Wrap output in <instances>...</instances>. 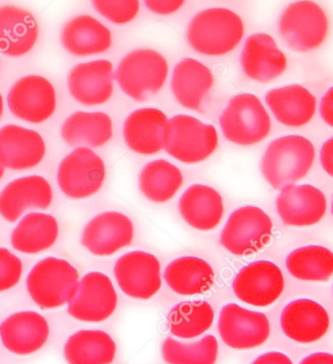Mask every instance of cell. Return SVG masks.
Returning a JSON list of instances; mask_svg holds the SVG:
<instances>
[{"label": "cell", "instance_id": "obj_4", "mask_svg": "<svg viewBox=\"0 0 333 364\" xmlns=\"http://www.w3.org/2000/svg\"><path fill=\"white\" fill-rule=\"evenodd\" d=\"M219 145L216 128L190 115L178 114L168 123L164 149L183 164H198L211 156Z\"/></svg>", "mask_w": 333, "mask_h": 364}, {"label": "cell", "instance_id": "obj_22", "mask_svg": "<svg viewBox=\"0 0 333 364\" xmlns=\"http://www.w3.org/2000/svg\"><path fill=\"white\" fill-rule=\"evenodd\" d=\"M241 62L246 75L261 83L276 80L288 67L287 57L266 33H254L246 39Z\"/></svg>", "mask_w": 333, "mask_h": 364}, {"label": "cell", "instance_id": "obj_10", "mask_svg": "<svg viewBox=\"0 0 333 364\" xmlns=\"http://www.w3.org/2000/svg\"><path fill=\"white\" fill-rule=\"evenodd\" d=\"M116 306L117 294L111 280L102 272H91L78 282L67 311L77 321L101 322L112 316Z\"/></svg>", "mask_w": 333, "mask_h": 364}, {"label": "cell", "instance_id": "obj_8", "mask_svg": "<svg viewBox=\"0 0 333 364\" xmlns=\"http://www.w3.org/2000/svg\"><path fill=\"white\" fill-rule=\"evenodd\" d=\"M272 230L273 223L266 212L256 206H244L230 215L220 243L234 255H251L268 245Z\"/></svg>", "mask_w": 333, "mask_h": 364}, {"label": "cell", "instance_id": "obj_5", "mask_svg": "<svg viewBox=\"0 0 333 364\" xmlns=\"http://www.w3.org/2000/svg\"><path fill=\"white\" fill-rule=\"evenodd\" d=\"M168 72L167 60L159 52L138 49L123 58L118 65L116 80L126 95L143 102L161 90Z\"/></svg>", "mask_w": 333, "mask_h": 364}, {"label": "cell", "instance_id": "obj_34", "mask_svg": "<svg viewBox=\"0 0 333 364\" xmlns=\"http://www.w3.org/2000/svg\"><path fill=\"white\" fill-rule=\"evenodd\" d=\"M183 177L180 170L164 159L149 162L141 170L140 188L149 200L167 203L182 187Z\"/></svg>", "mask_w": 333, "mask_h": 364}, {"label": "cell", "instance_id": "obj_29", "mask_svg": "<svg viewBox=\"0 0 333 364\" xmlns=\"http://www.w3.org/2000/svg\"><path fill=\"white\" fill-rule=\"evenodd\" d=\"M61 134L70 146L99 148L114 135L112 120L104 112H75L62 124Z\"/></svg>", "mask_w": 333, "mask_h": 364}, {"label": "cell", "instance_id": "obj_3", "mask_svg": "<svg viewBox=\"0 0 333 364\" xmlns=\"http://www.w3.org/2000/svg\"><path fill=\"white\" fill-rule=\"evenodd\" d=\"M80 274L70 262L56 257L39 261L31 269L27 288L42 310L61 308L70 302L77 288Z\"/></svg>", "mask_w": 333, "mask_h": 364}, {"label": "cell", "instance_id": "obj_24", "mask_svg": "<svg viewBox=\"0 0 333 364\" xmlns=\"http://www.w3.org/2000/svg\"><path fill=\"white\" fill-rule=\"evenodd\" d=\"M38 38L33 16L22 8L0 7V53L20 57L30 52Z\"/></svg>", "mask_w": 333, "mask_h": 364}, {"label": "cell", "instance_id": "obj_31", "mask_svg": "<svg viewBox=\"0 0 333 364\" xmlns=\"http://www.w3.org/2000/svg\"><path fill=\"white\" fill-rule=\"evenodd\" d=\"M64 352L68 364H110L116 345L102 330H80L68 338Z\"/></svg>", "mask_w": 333, "mask_h": 364}, {"label": "cell", "instance_id": "obj_18", "mask_svg": "<svg viewBox=\"0 0 333 364\" xmlns=\"http://www.w3.org/2000/svg\"><path fill=\"white\" fill-rule=\"evenodd\" d=\"M329 316L321 304L310 299L288 303L280 314L285 336L301 344L319 341L329 331Z\"/></svg>", "mask_w": 333, "mask_h": 364}, {"label": "cell", "instance_id": "obj_40", "mask_svg": "<svg viewBox=\"0 0 333 364\" xmlns=\"http://www.w3.org/2000/svg\"><path fill=\"white\" fill-rule=\"evenodd\" d=\"M320 157H321L322 168L333 178V137L324 143Z\"/></svg>", "mask_w": 333, "mask_h": 364}, {"label": "cell", "instance_id": "obj_36", "mask_svg": "<svg viewBox=\"0 0 333 364\" xmlns=\"http://www.w3.org/2000/svg\"><path fill=\"white\" fill-rule=\"evenodd\" d=\"M162 355L168 364H216L219 343L214 335H206L191 344L169 337L162 346Z\"/></svg>", "mask_w": 333, "mask_h": 364}, {"label": "cell", "instance_id": "obj_20", "mask_svg": "<svg viewBox=\"0 0 333 364\" xmlns=\"http://www.w3.org/2000/svg\"><path fill=\"white\" fill-rule=\"evenodd\" d=\"M67 82L70 94L80 103L86 106L107 103L114 94V65L107 60L75 65Z\"/></svg>", "mask_w": 333, "mask_h": 364}, {"label": "cell", "instance_id": "obj_2", "mask_svg": "<svg viewBox=\"0 0 333 364\" xmlns=\"http://www.w3.org/2000/svg\"><path fill=\"white\" fill-rule=\"evenodd\" d=\"M244 33L245 27L240 16L226 8H211L194 16L187 39L199 53L222 56L234 50Z\"/></svg>", "mask_w": 333, "mask_h": 364}, {"label": "cell", "instance_id": "obj_1", "mask_svg": "<svg viewBox=\"0 0 333 364\" xmlns=\"http://www.w3.org/2000/svg\"><path fill=\"white\" fill-rule=\"evenodd\" d=\"M313 144L300 135L284 136L270 143L262 156V175L275 190L300 182L313 166Z\"/></svg>", "mask_w": 333, "mask_h": 364}, {"label": "cell", "instance_id": "obj_42", "mask_svg": "<svg viewBox=\"0 0 333 364\" xmlns=\"http://www.w3.org/2000/svg\"><path fill=\"white\" fill-rule=\"evenodd\" d=\"M251 364H293L292 360L285 353L268 352L259 355Z\"/></svg>", "mask_w": 333, "mask_h": 364}, {"label": "cell", "instance_id": "obj_7", "mask_svg": "<svg viewBox=\"0 0 333 364\" xmlns=\"http://www.w3.org/2000/svg\"><path fill=\"white\" fill-rule=\"evenodd\" d=\"M279 31L290 49L307 52L324 43L329 31V21L320 5L313 1H297L283 12Z\"/></svg>", "mask_w": 333, "mask_h": 364}, {"label": "cell", "instance_id": "obj_9", "mask_svg": "<svg viewBox=\"0 0 333 364\" xmlns=\"http://www.w3.org/2000/svg\"><path fill=\"white\" fill-rule=\"evenodd\" d=\"M106 179L104 161L88 148H77L62 159L58 170L62 192L73 200L95 195Z\"/></svg>", "mask_w": 333, "mask_h": 364}, {"label": "cell", "instance_id": "obj_46", "mask_svg": "<svg viewBox=\"0 0 333 364\" xmlns=\"http://www.w3.org/2000/svg\"><path fill=\"white\" fill-rule=\"evenodd\" d=\"M332 214H333V200H332Z\"/></svg>", "mask_w": 333, "mask_h": 364}, {"label": "cell", "instance_id": "obj_35", "mask_svg": "<svg viewBox=\"0 0 333 364\" xmlns=\"http://www.w3.org/2000/svg\"><path fill=\"white\" fill-rule=\"evenodd\" d=\"M214 318V310L206 301H185L170 310L168 326L175 336L192 339L208 331Z\"/></svg>", "mask_w": 333, "mask_h": 364}, {"label": "cell", "instance_id": "obj_39", "mask_svg": "<svg viewBox=\"0 0 333 364\" xmlns=\"http://www.w3.org/2000/svg\"><path fill=\"white\" fill-rule=\"evenodd\" d=\"M185 2L182 0H148L146 6L157 14H172L180 9Z\"/></svg>", "mask_w": 333, "mask_h": 364}, {"label": "cell", "instance_id": "obj_30", "mask_svg": "<svg viewBox=\"0 0 333 364\" xmlns=\"http://www.w3.org/2000/svg\"><path fill=\"white\" fill-rule=\"evenodd\" d=\"M164 277L170 289L182 296L203 294L214 282L211 264L194 256L173 261L165 269Z\"/></svg>", "mask_w": 333, "mask_h": 364}, {"label": "cell", "instance_id": "obj_21", "mask_svg": "<svg viewBox=\"0 0 333 364\" xmlns=\"http://www.w3.org/2000/svg\"><path fill=\"white\" fill-rule=\"evenodd\" d=\"M45 153V143L36 131L14 124L0 129V164L4 168H33L40 164Z\"/></svg>", "mask_w": 333, "mask_h": 364}, {"label": "cell", "instance_id": "obj_13", "mask_svg": "<svg viewBox=\"0 0 333 364\" xmlns=\"http://www.w3.org/2000/svg\"><path fill=\"white\" fill-rule=\"evenodd\" d=\"M114 274L122 291L135 299H151L161 288L158 259L143 251H132L118 259Z\"/></svg>", "mask_w": 333, "mask_h": 364}, {"label": "cell", "instance_id": "obj_33", "mask_svg": "<svg viewBox=\"0 0 333 364\" xmlns=\"http://www.w3.org/2000/svg\"><path fill=\"white\" fill-rule=\"evenodd\" d=\"M285 264L290 274L304 282H329L333 276V253L324 246L309 245L288 254Z\"/></svg>", "mask_w": 333, "mask_h": 364}, {"label": "cell", "instance_id": "obj_6", "mask_svg": "<svg viewBox=\"0 0 333 364\" xmlns=\"http://www.w3.org/2000/svg\"><path fill=\"white\" fill-rule=\"evenodd\" d=\"M219 123L225 138L239 146L256 145L271 131L268 112L253 94L233 97L222 112Z\"/></svg>", "mask_w": 333, "mask_h": 364}, {"label": "cell", "instance_id": "obj_23", "mask_svg": "<svg viewBox=\"0 0 333 364\" xmlns=\"http://www.w3.org/2000/svg\"><path fill=\"white\" fill-rule=\"evenodd\" d=\"M167 115L154 107L136 109L124 123L125 142L136 154L151 156L164 149Z\"/></svg>", "mask_w": 333, "mask_h": 364}, {"label": "cell", "instance_id": "obj_43", "mask_svg": "<svg viewBox=\"0 0 333 364\" xmlns=\"http://www.w3.org/2000/svg\"><path fill=\"white\" fill-rule=\"evenodd\" d=\"M300 364H333V355L329 353H314L307 355Z\"/></svg>", "mask_w": 333, "mask_h": 364}, {"label": "cell", "instance_id": "obj_37", "mask_svg": "<svg viewBox=\"0 0 333 364\" xmlns=\"http://www.w3.org/2000/svg\"><path fill=\"white\" fill-rule=\"evenodd\" d=\"M93 4L104 17L120 25L135 19L140 10L138 0H95Z\"/></svg>", "mask_w": 333, "mask_h": 364}, {"label": "cell", "instance_id": "obj_25", "mask_svg": "<svg viewBox=\"0 0 333 364\" xmlns=\"http://www.w3.org/2000/svg\"><path fill=\"white\" fill-rule=\"evenodd\" d=\"M266 101L278 122L287 127H303L316 112V98L308 89L298 85L272 89L266 94Z\"/></svg>", "mask_w": 333, "mask_h": 364}, {"label": "cell", "instance_id": "obj_14", "mask_svg": "<svg viewBox=\"0 0 333 364\" xmlns=\"http://www.w3.org/2000/svg\"><path fill=\"white\" fill-rule=\"evenodd\" d=\"M8 106L16 117L25 122L41 123L54 114L56 92L53 85L40 75H28L12 86Z\"/></svg>", "mask_w": 333, "mask_h": 364}, {"label": "cell", "instance_id": "obj_32", "mask_svg": "<svg viewBox=\"0 0 333 364\" xmlns=\"http://www.w3.org/2000/svg\"><path fill=\"white\" fill-rule=\"evenodd\" d=\"M59 235L56 218L49 214L30 213L13 230L11 245L25 254H38L52 247Z\"/></svg>", "mask_w": 333, "mask_h": 364}, {"label": "cell", "instance_id": "obj_45", "mask_svg": "<svg viewBox=\"0 0 333 364\" xmlns=\"http://www.w3.org/2000/svg\"><path fill=\"white\" fill-rule=\"evenodd\" d=\"M4 171H5L4 167L2 166L1 164H0V179H1L2 176H4Z\"/></svg>", "mask_w": 333, "mask_h": 364}, {"label": "cell", "instance_id": "obj_38", "mask_svg": "<svg viewBox=\"0 0 333 364\" xmlns=\"http://www.w3.org/2000/svg\"><path fill=\"white\" fill-rule=\"evenodd\" d=\"M23 263L7 248H0V292L7 291L19 284Z\"/></svg>", "mask_w": 333, "mask_h": 364}, {"label": "cell", "instance_id": "obj_28", "mask_svg": "<svg viewBox=\"0 0 333 364\" xmlns=\"http://www.w3.org/2000/svg\"><path fill=\"white\" fill-rule=\"evenodd\" d=\"M62 43L70 53L89 56L109 50L111 33L95 18L81 15L73 18L62 28Z\"/></svg>", "mask_w": 333, "mask_h": 364}, {"label": "cell", "instance_id": "obj_15", "mask_svg": "<svg viewBox=\"0 0 333 364\" xmlns=\"http://www.w3.org/2000/svg\"><path fill=\"white\" fill-rule=\"evenodd\" d=\"M276 205L283 223L293 227L318 224L327 208L324 193L308 184L287 186L278 196Z\"/></svg>", "mask_w": 333, "mask_h": 364}, {"label": "cell", "instance_id": "obj_44", "mask_svg": "<svg viewBox=\"0 0 333 364\" xmlns=\"http://www.w3.org/2000/svg\"><path fill=\"white\" fill-rule=\"evenodd\" d=\"M2 114H4V98L0 94V119H1Z\"/></svg>", "mask_w": 333, "mask_h": 364}, {"label": "cell", "instance_id": "obj_19", "mask_svg": "<svg viewBox=\"0 0 333 364\" xmlns=\"http://www.w3.org/2000/svg\"><path fill=\"white\" fill-rule=\"evenodd\" d=\"M53 200L51 185L41 176H26L9 183L0 193V215L14 223L28 209L49 208Z\"/></svg>", "mask_w": 333, "mask_h": 364}, {"label": "cell", "instance_id": "obj_27", "mask_svg": "<svg viewBox=\"0 0 333 364\" xmlns=\"http://www.w3.org/2000/svg\"><path fill=\"white\" fill-rule=\"evenodd\" d=\"M214 81V75L207 65L197 60L185 58L178 63L173 73V93L182 106L199 111Z\"/></svg>", "mask_w": 333, "mask_h": 364}, {"label": "cell", "instance_id": "obj_26", "mask_svg": "<svg viewBox=\"0 0 333 364\" xmlns=\"http://www.w3.org/2000/svg\"><path fill=\"white\" fill-rule=\"evenodd\" d=\"M180 214L190 226L199 230H211L219 226L224 216V201L214 188L193 185L180 198Z\"/></svg>", "mask_w": 333, "mask_h": 364}, {"label": "cell", "instance_id": "obj_11", "mask_svg": "<svg viewBox=\"0 0 333 364\" xmlns=\"http://www.w3.org/2000/svg\"><path fill=\"white\" fill-rule=\"evenodd\" d=\"M219 331L222 341L235 350L261 347L270 336V322L263 313L246 310L235 303L220 311Z\"/></svg>", "mask_w": 333, "mask_h": 364}, {"label": "cell", "instance_id": "obj_17", "mask_svg": "<svg viewBox=\"0 0 333 364\" xmlns=\"http://www.w3.org/2000/svg\"><path fill=\"white\" fill-rule=\"evenodd\" d=\"M48 321L33 311H18L0 324L2 344L17 355H28L38 352L48 340Z\"/></svg>", "mask_w": 333, "mask_h": 364}, {"label": "cell", "instance_id": "obj_12", "mask_svg": "<svg viewBox=\"0 0 333 364\" xmlns=\"http://www.w3.org/2000/svg\"><path fill=\"white\" fill-rule=\"evenodd\" d=\"M239 299L256 307H267L279 299L285 279L279 267L270 261H256L244 267L233 282Z\"/></svg>", "mask_w": 333, "mask_h": 364}, {"label": "cell", "instance_id": "obj_41", "mask_svg": "<svg viewBox=\"0 0 333 364\" xmlns=\"http://www.w3.org/2000/svg\"><path fill=\"white\" fill-rule=\"evenodd\" d=\"M320 112L324 122L333 127V86L322 97Z\"/></svg>", "mask_w": 333, "mask_h": 364}, {"label": "cell", "instance_id": "obj_16", "mask_svg": "<svg viewBox=\"0 0 333 364\" xmlns=\"http://www.w3.org/2000/svg\"><path fill=\"white\" fill-rule=\"evenodd\" d=\"M133 237V226L130 218L119 212H104L88 223L81 243L94 255L110 256L129 246Z\"/></svg>", "mask_w": 333, "mask_h": 364}]
</instances>
